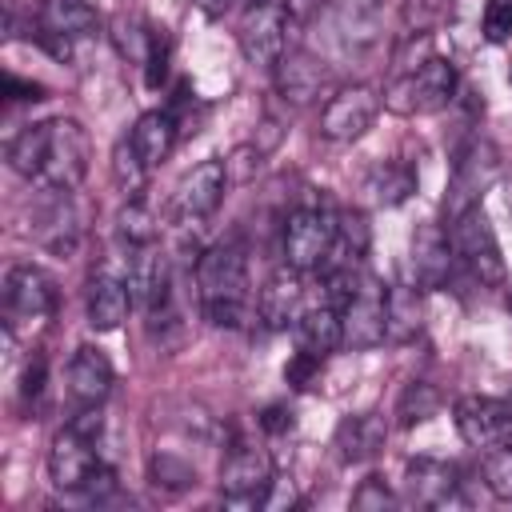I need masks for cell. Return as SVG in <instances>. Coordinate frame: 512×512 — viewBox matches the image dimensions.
<instances>
[{
  "label": "cell",
  "mask_w": 512,
  "mask_h": 512,
  "mask_svg": "<svg viewBox=\"0 0 512 512\" xmlns=\"http://www.w3.org/2000/svg\"><path fill=\"white\" fill-rule=\"evenodd\" d=\"M4 308L12 320H44L56 312V280L36 264H12L4 276Z\"/></svg>",
  "instance_id": "7c38bea8"
},
{
  "label": "cell",
  "mask_w": 512,
  "mask_h": 512,
  "mask_svg": "<svg viewBox=\"0 0 512 512\" xmlns=\"http://www.w3.org/2000/svg\"><path fill=\"white\" fill-rule=\"evenodd\" d=\"M128 292H132V304H144L148 316H168V304H172V272H168V256L156 252V244H144L132 252L128 260Z\"/></svg>",
  "instance_id": "4fadbf2b"
},
{
  "label": "cell",
  "mask_w": 512,
  "mask_h": 512,
  "mask_svg": "<svg viewBox=\"0 0 512 512\" xmlns=\"http://www.w3.org/2000/svg\"><path fill=\"white\" fill-rule=\"evenodd\" d=\"M84 308H88V324H92L96 332H116V328L128 320L132 292H128L124 280L100 272V276L88 280V300H84Z\"/></svg>",
  "instance_id": "603a6c76"
},
{
  "label": "cell",
  "mask_w": 512,
  "mask_h": 512,
  "mask_svg": "<svg viewBox=\"0 0 512 512\" xmlns=\"http://www.w3.org/2000/svg\"><path fill=\"white\" fill-rule=\"evenodd\" d=\"M384 440H388V424H384L380 412L344 416V420L336 424V436H332L336 456H340L344 464H364V460H372V456L384 448Z\"/></svg>",
  "instance_id": "7402d4cb"
},
{
  "label": "cell",
  "mask_w": 512,
  "mask_h": 512,
  "mask_svg": "<svg viewBox=\"0 0 512 512\" xmlns=\"http://www.w3.org/2000/svg\"><path fill=\"white\" fill-rule=\"evenodd\" d=\"M320 368H324V356H316V352H304V348H300V352L284 364V384H288V388H296V392H308V388L316 384Z\"/></svg>",
  "instance_id": "74e56055"
},
{
  "label": "cell",
  "mask_w": 512,
  "mask_h": 512,
  "mask_svg": "<svg viewBox=\"0 0 512 512\" xmlns=\"http://www.w3.org/2000/svg\"><path fill=\"white\" fill-rule=\"evenodd\" d=\"M328 80V68L324 60H316L312 52L296 48V52H284L276 60V92L288 100V104H312L320 96Z\"/></svg>",
  "instance_id": "44dd1931"
},
{
  "label": "cell",
  "mask_w": 512,
  "mask_h": 512,
  "mask_svg": "<svg viewBox=\"0 0 512 512\" xmlns=\"http://www.w3.org/2000/svg\"><path fill=\"white\" fill-rule=\"evenodd\" d=\"M80 212L72 204V192H48V204L36 212V240L56 252V256H72L80 244Z\"/></svg>",
  "instance_id": "d6986e66"
},
{
  "label": "cell",
  "mask_w": 512,
  "mask_h": 512,
  "mask_svg": "<svg viewBox=\"0 0 512 512\" xmlns=\"http://www.w3.org/2000/svg\"><path fill=\"white\" fill-rule=\"evenodd\" d=\"M508 80H512V72H508Z\"/></svg>",
  "instance_id": "f907efd6"
},
{
  "label": "cell",
  "mask_w": 512,
  "mask_h": 512,
  "mask_svg": "<svg viewBox=\"0 0 512 512\" xmlns=\"http://www.w3.org/2000/svg\"><path fill=\"white\" fill-rule=\"evenodd\" d=\"M500 176V152L488 136L472 132L456 156H452V176H448V192H444V224H452L456 216H464L468 208H476L484 200V192L496 184Z\"/></svg>",
  "instance_id": "3957f363"
},
{
  "label": "cell",
  "mask_w": 512,
  "mask_h": 512,
  "mask_svg": "<svg viewBox=\"0 0 512 512\" xmlns=\"http://www.w3.org/2000/svg\"><path fill=\"white\" fill-rule=\"evenodd\" d=\"M112 180H116V188H120L128 200H140L144 180H148V164H144V156L136 152L132 140H120V144L112 148Z\"/></svg>",
  "instance_id": "1f68e13d"
},
{
  "label": "cell",
  "mask_w": 512,
  "mask_h": 512,
  "mask_svg": "<svg viewBox=\"0 0 512 512\" xmlns=\"http://www.w3.org/2000/svg\"><path fill=\"white\" fill-rule=\"evenodd\" d=\"M196 288L212 328H240L248 312V260L236 240H220L196 260Z\"/></svg>",
  "instance_id": "6da1fadb"
},
{
  "label": "cell",
  "mask_w": 512,
  "mask_h": 512,
  "mask_svg": "<svg viewBox=\"0 0 512 512\" xmlns=\"http://www.w3.org/2000/svg\"><path fill=\"white\" fill-rule=\"evenodd\" d=\"M176 136H180V120H176L168 108H152V112H144V116L132 124V136H128V140L136 144V152L144 156V164L156 168V164H164V160L172 156Z\"/></svg>",
  "instance_id": "cb8c5ba5"
},
{
  "label": "cell",
  "mask_w": 512,
  "mask_h": 512,
  "mask_svg": "<svg viewBox=\"0 0 512 512\" xmlns=\"http://www.w3.org/2000/svg\"><path fill=\"white\" fill-rule=\"evenodd\" d=\"M116 232L128 248H144V244H156V216L140 204V200H128L116 216Z\"/></svg>",
  "instance_id": "836d02e7"
},
{
  "label": "cell",
  "mask_w": 512,
  "mask_h": 512,
  "mask_svg": "<svg viewBox=\"0 0 512 512\" xmlns=\"http://www.w3.org/2000/svg\"><path fill=\"white\" fill-rule=\"evenodd\" d=\"M452 420H456V432L468 448H496V444H508L512 440V404L500 400V396H480V392H468L456 400L452 408Z\"/></svg>",
  "instance_id": "ba28073f"
},
{
  "label": "cell",
  "mask_w": 512,
  "mask_h": 512,
  "mask_svg": "<svg viewBox=\"0 0 512 512\" xmlns=\"http://www.w3.org/2000/svg\"><path fill=\"white\" fill-rule=\"evenodd\" d=\"M416 168L408 164V160H388V164H376L372 172H368V180H364V192L380 204V208H396V204H404L412 192H416Z\"/></svg>",
  "instance_id": "83f0119b"
},
{
  "label": "cell",
  "mask_w": 512,
  "mask_h": 512,
  "mask_svg": "<svg viewBox=\"0 0 512 512\" xmlns=\"http://www.w3.org/2000/svg\"><path fill=\"white\" fill-rule=\"evenodd\" d=\"M300 304H304V284H300V272L288 268V264L276 268L264 280L260 296H256V312H260L264 328H272V332H284L288 324H296L300 320Z\"/></svg>",
  "instance_id": "ac0fdd59"
},
{
  "label": "cell",
  "mask_w": 512,
  "mask_h": 512,
  "mask_svg": "<svg viewBox=\"0 0 512 512\" xmlns=\"http://www.w3.org/2000/svg\"><path fill=\"white\" fill-rule=\"evenodd\" d=\"M448 240H452V252H456V260L468 268L472 280H480V284H488V288L504 284V276H508L504 252H500L496 228H492V220L484 216L480 204L468 208L464 216H456V220L448 224Z\"/></svg>",
  "instance_id": "5b68a950"
},
{
  "label": "cell",
  "mask_w": 512,
  "mask_h": 512,
  "mask_svg": "<svg viewBox=\"0 0 512 512\" xmlns=\"http://www.w3.org/2000/svg\"><path fill=\"white\" fill-rule=\"evenodd\" d=\"M44 380H48V360L40 352H32L28 364H24V372H20V396H24V404H36L44 396Z\"/></svg>",
  "instance_id": "7bdbcfd3"
},
{
  "label": "cell",
  "mask_w": 512,
  "mask_h": 512,
  "mask_svg": "<svg viewBox=\"0 0 512 512\" xmlns=\"http://www.w3.org/2000/svg\"><path fill=\"white\" fill-rule=\"evenodd\" d=\"M368 244H372L368 216L360 208H344L336 216V244H332V252H340V264H360L368 256Z\"/></svg>",
  "instance_id": "f546056e"
},
{
  "label": "cell",
  "mask_w": 512,
  "mask_h": 512,
  "mask_svg": "<svg viewBox=\"0 0 512 512\" xmlns=\"http://www.w3.org/2000/svg\"><path fill=\"white\" fill-rule=\"evenodd\" d=\"M512 36V0H488L484 4V40L500 44Z\"/></svg>",
  "instance_id": "b9f144b4"
},
{
  "label": "cell",
  "mask_w": 512,
  "mask_h": 512,
  "mask_svg": "<svg viewBox=\"0 0 512 512\" xmlns=\"http://www.w3.org/2000/svg\"><path fill=\"white\" fill-rule=\"evenodd\" d=\"M444 16V0H404L400 4V24H404V36H428Z\"/></svg>",
  "instance_id": "8d00e7d4"
},
{
  "label": "cell",
  "mask_w": 512,
  "mask_h": 512,
  "mask_svg": "<svg viewBox=\"0 0 512 512\" xmlns=\"http://www.w3.org/2000/svg\"><path fill=\"white\" fill-rule=\"evenodd\" d=\"M440 404H444V396H440L436 384L412 380V384H404V392H400V400H396V424H400V428H416V424L432 420V416L440 412Z\"/></svg>",
  "instance_id": "4dcf8cb0"
},
{
  "label": "cell",
  "mask_w": 512,
  "mask_h": 512,
  "mask_svg": "<svg viewBox=\"0 0 512 512\" xmlns=\"http://www.w3.org/2000/svg\"><path fill=\"white\" fill-rule=\"evenodd\" d=\"M508 312H512V288H508Z\"/></svg>",
  "instance_id": "681fc988"
},
{
  "label": "cell",
  "mask_w": 512,
  "mask_h": 512,
  "mask_svg": "<svg viewBox=\"0 0 512 512\" xmlns=\"http://www.w3.org/2000/svg\"><path fill=\"white\" fill-rule=\"evenodd\" d=\"M112 492H116V472H112L108 464H96V468H92V476L84 480L80 496H88V500H96V504H100V500H108Z\"/></svg>",
  "instance_id": "f6af8a7d"
},
{
  "label": "cell",
  "mask_w": 512,
  "mask_h": 512,
  "mask_svg": "<svg viewBox=\"0 0 512 512\" xmlns=\"http://www.w3.org/2000/svg\"><path fill=\"white\" fill-rule=\"evenodd\" d=\"M260 156H264V148H260V144H240V148H232V156L224 160L228 184H244V180H252V176H256V168H260Z\"/></svg>",
  "instance_id": "ab89813d"
},
{
  "label": "cell",
  "mask_w": 512,
  "mask_h": 512,
  "mask_svg": "<svg viewBox=\"0 0 512 512\" xmlns=\"http://www.w3.org/2000/svg\"><path fill=\"white\" fill-rule=\"evenodd\" d=\"M252 4H260V0H252Z\"/></svg>",
  "instance_id": "816d5d0a"
},
{
  "label": "cell",
  "mask_w": 512,
  "mask_h": 512,
  "mask_svg": "<svg viewBox=\"0 0 512 512\" xmlns=\"http://www.w3.org/2000/svg\"><path fill=\"white\" fill-rule=\"evenodd\" d=\"M164 76H168V36H164V28H160L156 40H152V52H148V60H144V84H148V88H160Z\"/></svg>",
  "instance_id": "ee69618b"
},
{
  "label": "cell",
  "mask_w": 512,
  "mask_h": 512,
  "mask_svg": "<svg viewBox=\"0 0 512 512\" xmlns=\"http://www.w3.org/2000/svg\"><path fill=\"white\" fill-rule=\"evenodd\" d=\"M4 100H12V104H20V100H44V84H36V80H20V76H4Z\"/></svg>",
  "instance_id": "bcb514c9"
},
{
  "label": "cell",
  "mask_w": 512,
  "mask_h": 512,
  "mask_svg": "<svg viewBox=\"0 0 512 512\" xmlns=\"http://www.w3.org/2000/svg\"><path fill=\"white\" fill-rule=\"evenodd\" d=\"M152 40H156V28H148V24L132 20V16H120V20L112 24V44H116V52H120L128 64H144L148 52H152Z\"/></svg>",
  "instance_id": "d6a6232c"
},
{
  "label": "cell",
  "mask_w": 512,
  "mask_h": 512,
  "mask_svg": "<svg viewBox=\"0 0 512 512\" xmlns=\"http://www.w3.org/2000/svg\"><path fill=\"white\" fill-rule=\"evenodd\" d=\"M456 64L448 56H424L416 68H408L404 76H396L384 88V108L396 116H424V112H440L452 104L456 96Z\"/></svg>",
  "instance_id": "7a4b0ae2"
},
{
  "label": "cell",
  "mask_w": 512,
  "mask_h": 512,
  "mask_svg": "<svg viewBox=\"0 0 512 512\" xmlns=\"http://www.w3.org/2000/svg\"><path fill=\"white\" fill-rule=\"evenodd\" d=\"M380 12V0H340V24L348 28V36H368L372 20Z\"/></svg>",
  "instance_id": "f35d334b"
},
{
  "label": "cell",
  "mask_w": 512,
  "mask_h": 512,
  "mask_svg": "<svg viewBox=\"0 0 512 512\" xmlns=\"http://www.w3.org/2000/svg\"><path fill=\"white\" fill-rule=\"evenodd\" d=\"M384 292L372 276H364L356 300L340 312L344 316V344L348 348H376L388 340V316H384Z\"/></svg>",
  "instance_id": "5bb4252c"
},
{
  "label": "cell",
  "mask_w": 512,
  "mask_h": 512,
  "mask_svg": "<svg viewBox=\"0 0 512 512\" xmlns=\"http://www.w3.org/2000/svg\"><path fill=\"white\" fill-rule=\"evenodd\" d=\"M272 480V456L256 444H236L220 464V492L232 504H264Z\"/></svg>",
  "instance_id": "9c48e42d"
},
{
  "label": "cell",
  "mask_w": 512,
  "mask_h": 512,
  "mask_svg": "<svg viewBox=\"0 0 512 512\" xmlns=\"http://www.w3.org/2000/svg\"><path fill=\"white\" fill-rule=\"evenodd\" d=\"M148 476H152V484L172 488V492H180V488H192V484H196V468H192L188 460L172 456V452H156V456H152V464H148Z\"/></svg>",
  "instance_id": "d590c367"
},
{
  "label": "cell",
  "mask_w": 512,
  "mask_h": 512,
  "mask_svg": "<svg viewBox=\"0 0 512 512\" xmlns=\"http://www.w3.org/2000/svg\"><path fill=\"white\" fill-rule=\"evenodd\" d=\"M296 344L304 352H316V356L336 352L344 344V316L332 304H320V308L300 312V320H296Z\"/></svg>",
  "instance_id": "484cf974"
},
{
  "label": "cell",
  "mask_w": 512,
  "mask_h": 512,
  "mask_svg": "<svg viewBox=\"0 0 512 512\" xmlns=\"http://www.w3.org/2000/svg\"><path fill=\"white\" fill-rule=\"evenodd\" d=\"M480 476H484V488L496 500H512V444L488 448V456L480 464Z\"/></svg>",
  "instance_id": "e575fe53"
},
{
  "label": "cell",
  "mask_w": 512,
  "mask_h": 512,
  "mask_svg": "<svg viewBox=\"0 0 512 512\" xmlns=\"http://www.w3.org/2000/svg\"><path fill=\"white\" fill-rule=\"evenodd\" d=\"M44 148H48V120H44V124H28V128H20V132L8 140L4 160H8V168H12L16 176L36 180L40 168H44Z\"/></svg>",
  "instance_id": "f1b7e54d"
},
{
  "label": "cell",
  "mask_w": 512,
  "mask_h": 512,
  "mask_svg": "<svg viewBox=\"0 0 512 512\" xmlns=\"http://www.w3.org/2000/svg\"><path fill=\"white\" fill-rule=\"evenodd\" d=\"M92 444H96V440L80 436L76 428L56 432V440H52V448H48V476H52V484H56L60 492H80V488H84V480H88L92 468L100 464Z\"/></svg>",
  "instance_id": "9a60e30c"
},
{
  "label": "cell",
  "mask_w": 512,
  "mask_h": 512,
  "mask_svg": "<svg viewBox=\"0 0 512 512\" xmlns=\"http://www.w3.org/2000/svg\"><path fill=\"white\" fill-rule=\"evenodd\" d=\"M260 428H264V432H272V436H280V432H288V428H292V412H288L284 404H268V408L260 412Z\"/></svg>",
  "instance_id": "7dc6e473"
},
{
  "label": "cell",
  "mask_w": 512,
  "mask_h": 512,
  "mask_svg": "<svg viewBox=\"0 0 512 512\" xmlns=\"http://www.w3.org/2000/svg\"><path fill=\"white\" fill-rule=\"evenodd\" d=\"M336 244V216L328 208H296L284 220V264L296 272H316Z\"/></svg>",
  "instance_id": "8992f818"
},
{
  "label": "cell",
  "mask_w": 512,
  "mask_h": 512,
  "mask_svg": "<svg viewBox=\"0 0 512 512\" xmlns=\"http://www.w3.org/2000/svg\"><path fill=\"white\" fill-rule=\"evenodd\" d=\"M112 380H116L112 360H108L100 348L84 344V348L72 352V360H68V396H72L80 408L104 404V396L112 392Z\"/></svg>",
  "instance_id": "ffe728a7"
},
{
  "label": "cell",
  "mask_w": 512,
  "mask_h": 512,
  "mask_svg": "<svg viewBox=\"0 0 512 512\" xmlns=\"http://www.w3.org/2000/svg\"><path fill=\"white\" fill-rule=\"evenodd\" d=\"M196 8L208 16V20H216V16H224V8H228V0H196Z\"/></svg>",
  "instance_id": "c3c4849f"
},
{
  "label": "cell",
  "mask_w": 512,
  "mask_h": 512,
  "mask_svg": "<svg viewBox=\"0 0 512 512\" xmlns=\"http://www.w3.org/2000/svg\"><path fill=\"white\" fill-rule=\"evenodd\" d=\"M380 112V96L368 88V84H352V88H340L324 112H320V136L324 140H336V144H348V140H360L372 120Z\"/></svg>",
  "instance_id": "8fae6325"
},
{
  "label": "cell",
  "mask_w": 512,
  "mask_h": 512,
  "mask_svg": "<svg viewBox=\"0 0 512 512\" xmlns=\"http://www.w3.org/2000/svg\"><path fill=\"white\" fill-rule=\"evenodd\" d=\"M40 28L60 32L68 40L92 36L100 28V12L92 0H40Z\"/></svg>",
  "instance_id": "4316f807"
},
{
  "label": "cell",
  "mask_w": 512,
  "mask_h": 512,
  "mask_svg": "<svg viewBox=\"0 0 512 512\" xmlns=\"http://www.w3.org/2000/svg\"><path fill=\"white\" fill-rule=\"evenodd\" d=\"M88 160H92V140L84 124L72 116H56L48 120V148L36 184H44V192H76L80 180L88 176Z\"/></svg>",
  "instance_id": "277c9868"
},
{
  "label": "cell",
  "mask_w": 512,
  "mask_h": 512,
  "mask_svg": "<svg viewBox=\"0 0 512 512\" xmlns=\"http://www.w3.org/2000/svg\"><path fill=\"white\" fill-rule=\"evenodd\" d=\"M460 488V472L444 460L432 456H416L404 464V500L420 504V508H440L448 500H456Z\"/></svg>",
  "instance_id": "2e32d148"
},
{
  "label": "cell",
  "mask_w": 512,
  "mask_h": 512,
  "mask_svg": "<svg viewBox=\"0 0 512 512\" xmlns=\"http://www.w3.org/2000/svg\"><path fill=\"white\" fill-rule=\"evenodd\" d=\"M452 264H456V252H452V240L440 224H424L416 228L412 236V272H416V284L436 292L452 280Z\"/></svg>",
  "instance_id": "e0dca14e"
},
{
  "label": "cell",
  "mask_w": 512,
  "mask_h": 512,
  "mask_svg": "<svg viewBox=\"0 0 512 512\" xmlns=\"http://www.w3.org/2000/svg\"><path fill=\"white\" fill-rule=\"evenodd\" d=\"M224 188H228V172H224V160H204L196 164L172 192V220L192 228L200 220H208L220 200H224Z\"/></svg>",
  "instance_id": "30bf717a"
},
{
  "label": "cell",
  "mask_w": 512,
  "mask_h": 512,
  "mask_svg": "<svg viewBox=\"0 0 512 512\" xmlns=\"http://www.w3.org/2000/svg\"><path fill=\"white\" fill-rule=\"evenodd\" d=\"M384 316H388V340H392V344L416 340L420 328H424L420 288H412V284H392V288L384 292Z\"/></svg>",
  "instance_id": "d4e9b609"
},
{
  "label": "cell",
  "mask_w": 512,
  "mask_h": 512,
  "mask_svg": "<svg viewBox=\"0 0 512 512\" xmlns=\"http://www.w3.org/2000/svg\"><path fill=\"white\" fill-rule=\"evenodd\" d=\"M392 504H396V496L388 492V484H384L380 476L360 480V488L352 492V508H360V512H384V508H392Z\"/></svg>",
  "instance_id": "60d3db41"
},
{
  "label": "cell",
  "mask_w": 512,
  "mask_h": 512,
  "mask_svg": "<svg viewBox=\"0 0 512 512\" xmlns=\"http://www.w3.org/2000/svg\"><path fill=\"white\" fill-rule=\"evenodd\" d=\"M288 28H292V16H288L284 0L252 4L244 24H240V52H244V60L260 64V68H276V60L288 52Z\"/></svg>",
  "instance_id": "52a82bcc"
}]
</instances>
